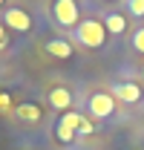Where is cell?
<instances>
[{
    "label": "cell",
    "instance_id": "obj_1",
    "mask_svg": "<svg viewBox=\"0 0 144 150\" xmlns=\"http://www.w3.org/2000/svg\"><path fill=\"white\" fill-rule=\"evenodd\" d=\"M107 35L109 32L104 26V20H98V18H87L75 26V40L81 46H87V49H101L107 43Z\"/></svg>",
    "mask_w": 144,
    "mask_h": 150
},
{
    "label": "cell",
    "instance_id": "obj_2",
    "mask_svg": "<svg viewBox=\"0 0 144 150\" xmlns=\"http://www.w3.org/2000/svg\"><path fill=\"white\" fill-rule=\"evenodd\" d=\"M49 12H52V20L58 26H64V29H75L81 23V6H78V0H52Z\"/></svg>",
    "mask_w": 144,
    "mask_h": 150
},
{
    "label": "cell",
    "instance_id": "obj_3",
    "mask_svg": "<svg viewBox=\"0 0 144 150\" xmlns=\"http://www.w3.org/2000/svg\"><path fill=\"white\" fill-rule=\"evenodd\" d=\"M3 26H6L9 32H18V35H32L35 20H32V15H29L23 6H9V9L3 12Z\"/></svg>",
    "mask_w": 144,
    "mask_h": 150
},
{
    "label": "cell",
    "instance_id": "obj_4",
    "mask_svg": "<svg viewBox=\"0 0 144 150\" xmlns=\"http://www.w3.org/2000/svg\"><path fill=\"white\" fill-rule=\"evenodd\" d=\"M81 121H84V115L81 112H64L61 118H58V124H55V139L61 142V144H72L75 139H78V127H81Z\"/></svg>",
    "mask_w": 144,
    "mask_h": 150
},
{
    "label": "cell",
    "instance_id": "obj_5",
    "mask_svg": "<svg viewBox=\"0 0 144 150\" xmlns=\"http://www.w3.org/2000/svg\"><path fill=\"white\" fill-rule=\"evenodd\" d=\"M87 110H90V115H95V118H109V115L115 112V98H112V93H104V90L92 93L90 98H87Z\"/></svg>",
    "mask_w": 144,
    "mask_h": 150
},
{
    "label": "cell",
    "instance_id": "obj_6",
    "mask_svg": "<svg viewBox=\"0 0 144 150\" xmlns=\"http://www.w3.org/2000/svg\"><path fill=\"white\" fill-rule=\"evenodd\" d=\"M141 84H136V81H118V84H112V98L115 101H124V104H138L141 101Z\"/></svg>",
    "mask_w": 144,
    "mask_h": 150
},
{
    "label": "cell",
    "instance_id": "obj_7",
    "mask_svg": "<svg viewBox=\"0 0 144 150\" xmlns=\"http://www.w3.org/2000/svg\"><path fill=\"white\" fill-rule=\"evenodd\" d=\"M46 101H49V107H52V110L69 112V107H72V90H69V87H64V84H58V87L49 90Z\"/></svg>",
    "mask_w": 144,
    "mask_h": 150
},
{
    "label": "cell",
    "instance_id": "obj_8",
    "mask_svg": "<svg viewBox=\"0 0 144 150\" xmlns=\"http://www.w3.org/2000/svg\"><path fill=\"white\" fill-rule=\"evenodd\" d=\"M43 52L52 55V58H64V61H66V58H72L75 49H72V43L66 40V38H52V40L43 43Z\"/></svg>",
    "mask_w": 144,
    "mask_h": 150
},
{
    "label": "cell",
    "instance_id": "obj_9",
    "mask_svg": "<svg viewBox=\"0 0 144 150\" xmlns=\"http://www.w3.org/2000/svg\"><path fill=\"white\" fill-rule=\"evenodd\" d=\"M104 26H107V32L112 38H118V35H124V32H127L130 23H127V15H124V12H107V15H104Z\"/></svg>",
    "mask_w": 144,
    "mask_h": 150
},
{
    "label": "cell",
    "instance_id": "obj_10",
    "mask_svg": "<svg viewBox=\"0 0 144 150\" xmlns=\"http://www.w3.org/2000/svg\"><path fill=\"white\" fill-rule=\"evenodd\" d=\"M15 115H18L20 121L35 124V121H40V118H43V110H40L37 104H32V101H23V104H18V107H15Z\"/></svg>",
    "mask_w": 144,
    "mask_h": 150
},
{
    "label": "cell",
    "instance_id": "obj_11",
    "mask_svg": "<svg viewBox=\"0 0 144 150\" xmlns=\"http://www.w3.org/2000/svg\"><path fill=\"white\" fill-rule=\"evenodd\" d=\"M130 46H133L138 55H144V26L133 29V35H130Z\"/></svg>",
    "mask_w": 144,
    "mask_h": 150
},
{
    "label": "cell",
    "instance_id": "obj_12",
    "mask_svg": "<svg viewBox=\"0 0 144 150\" xmlns=\"http://www.w3.org/2000/svg\"><path fill=\"white\" fill-rule=\"evenodd\" d=\"M127 15L130 18H144V0H127Z\"/></svg>",
    "mask_w": 144,
    "mask_h": 150
},
{
    "label": "cell",
    "instance_id": "obj_13",
    "mask_svg": "<svg viewBox=\"0 0 144 150\" xmlns=\"http://www.w3.org/2000/svg\"><path fill=\"white\" fill-rule=\"evenodd\" d=\"M9 43H12V35H9V29L0 23V52H3V49H9Z\"/></svg>",
    "mask_w": 144,
    "mask_h": 150
},
{
    "label": "cell",
    "instance_id": "obj_14",
    "mask_svg": "<svg viewBox=\"0 0 144 150\" xmlns=\"http://www.w3.org/2000/svg\"><path fill=\"white\" fill-rule=\"evenodd\" d=\"M90 133H95V127H92V121L84 115V121H81V127H78V136H90Z\"/></svg>",
    "mask_w": 144,
    "mask_h": 150
},
{
    "label": "cell",
    "instance_id": "obj_15",
    "mask_svg": "<svg viewBox=\"0 0 144 150\" xmlns=\"http://www.w3.org/2000/svg\"><path fill=\"white\" fill-rule=\"evenodd\" d=\"M12 104H9V93H0V112H9Z\"/></svg>",
    "mask_w": 144,
    "mask_h": 150
},
{
    "label": "cell",
    "instance_id": "obj_16",
    "mask_svg": "<svg viewBox=\"0 0 144 150\" xmlns=\"http://www.w3.org/2000/svg\"><path fill=\"white\" fill-rule=\"evenodd\" d=\"M3 3H6V0H0V6H3Z\"/></svg>",
    "mask_w": 144,
    "mask_h": 150
}]
</instances>
